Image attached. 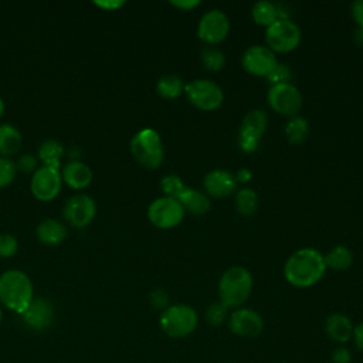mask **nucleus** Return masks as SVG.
<instances>
[{"label":"nucleus","mask_w":363,"mask_h":363,"mask_svg":"<svg viewBox=\"0 0 363 363\" xmlns=\"http://www.w3.org/2000/svg\"><path fill=\"white\" fill-rule=\"evenodd\" d=\"M325 272L323 255L315 248L296 250L284 265V277L295 288L313 286L323 278Z\"/></svg>","instance_id":"1"},{"label":"nucleus","mask_w":363,"mask_h":363,"mask_svg":"<svg viewBox=\"0 0 363 363\" xmlns=\"http://www.w3.org/2000/svg\"><path fill=\"white\" fill-rule=\"evenodd\" d=\"M254 281L251 272L240 265L227 268L218 279V301L228 309L241 308L252 292Z\"/></svg>","instance_id":"2"},{"label":"nucleus","mask_w":363,"mask_h":363,"mask_svg":"<svg viewBox=\"0 0 363 363\" xmlns=\"http://www.w3.org/2000/svg\"><path fill=\"white\" fill-rule=\"evenodd\" d=\"M33 284L20 269H9L0 275V302L16 313H23L33 301Z\"/></svg>","instance_id":"3"},{"label":"nucleus","mask_w":363,"mask_h":363,"mask_svg":"<svg viewBox=\"0 0 363 363\" xmlns=\"http://www.w3.org/2000/svg\"><path fill=\"white\" fill-rule=\"evenodd\" d=\"M162 332L172 339H184L194 333L199 326L196 309L187 303L169 305L159 318Z\"/></svg>","instance_id":"4"},{"label":"nucleus","mask_w":363,"mask_h":363,"mask_svg":"<svg viewBox=\"0 0 363 363\" xmlns=\"http://www.w3.org/2000/svg\"><path fill=\"white\" fill-rule=\"evenodd\" d=\"M130 153L146 169H157L164 159V146L160 135L152 129H140L130 140Z\"/></svg>","instance_id":"5"},{"label":"nucleus","mask_w":363,"mask_h":363,"mask_svg":"<svg viewBox=\"0 0 363 363\" xmlns=\"http://www.w3.org/2000/svg\"><path fill=\"white\" fill-rule=\"evenodd\" d=\"M184 94L191 105L206 112L218 109L224 101V92L221 86L206 78L193 79L186 84Z\"/></svg>","instance_id":"6"},{"label":"nucleus","mask_w":363,"mask_h":363,"mask_svg":"<svg viewBox=\"0 0 363 363\" xmlns=\"http://www.w3.org/2000/svg\"><path fill=\"white\" fill-rule=\"evenodd\" d=\"M301 28L289 18L277 20L265 28L267 47L279 54L294 51L301 43Z\"/></svg>","instance_id":"7"},{"label":"nucleus","mask_w":363,"mask_h":363,"mask_svg":"<svg viewBox=\"0 0 363 363\" xmlns=\"http://www.w3.org/2000/svg\"><path fill=\"white\" fill-rule=\"evenodd\" d=\"M184 214L186 210L180 201L167 196L153 200L147 207L149 221L160 230H170L177 227L183 221Z\"/></svg>","instance_id":"8"},{"label":"nucleus","mask_w":363,"mask_h":363,"mask_svg":"<svg viewBox=\"0 0 363 363\" xmlns=\"http://www.w3.org/2000/svg\"><path fill=\"white\" fill-rule=\"evenodd\" d=\"M268 116L262 109H251L245 113L238 132V147L252 153L259 147V140L267 129Z\"/></svg>","instance_id":"9"},{"label":"nucleus","mask_w":363,"mask_h":363,"mask_svg":"<svg viewBox=\"0 0 363 363\" xmlns=\"http://www.w3.org/2000/svg\"><path fill=\"white\" fill-rule=\"evenodd\" d=\"M269 106L279 115L294 118L302 108L301 91L291 82L271 85L267 92Z\"/></svg>","instance_id":"10"},{"label":"nucleus","mask_w":363,"mask_h":363,"mask_svg":"<svg viewBox=\"0 0 363 363\" xmlns=\"http://www.w3.org/2000/svg\"><path fill=\"white\" fill-rule=\"evenodd\" d=\"M227 326L233 335L238 337L252 339L262 333L265 323L259 312L251 308L241 306L230 312Z\"/></svg>","instance_id":"11"},{"label":"nucleus","mask_w":363,"mask_h":363,"mask_svg":"<svg viewBox=\"0 0 363 363\" xmlns=\"http://www.w3.org/2000/svg\"><path fill=\"white\" fill-rule=\"evenodd\" d=\"M230 31L228 17L221 10H210L204 13L197 26L199 38L207 45H216L225 40Z\"/></svg>","instance_id":"12"},{"label":"nucleus","mask_w":363,"mask_h":363,"mask_svg":"<svg viewBox=\"0 0 363 363\" xmlns=\"http://www.w3.org/2000/svg\"><path fill=\"white\" fill-rule=\"evenodd\" d=\"M62 179L58 169L43 166L37 169L31 177L30 189L33 196L40 201L55 199L61 190Z\"/></svg>","instance_id":"13"},{"label":"nucleus","mask_w":363,"mask_h":363,"mask_svg":"<svg viewBox=\"0 0 363 363\" xmlns=\"http://www.w3.org/2000/svg\"><path fill=\"white\" fill-rule=\"evenodd\" d=\"M277 62L275 52L267 45H251L244 51L241 58L242 68L255 77H267Z\"/></svg>","instance_id":"14"},{"label":"nucleus","mask_w":363,"mask_h":363,"mask_svg":"<svg viewBox=\"0 0 363 363\" xmlns=\"http://www.w3.org/2000/svg\"><path fill=\"white\" fill-rule=\"evenodd\" d=\"M96 206L94 199L86 194L72 196L64 206V218L75 228L86 227L95 217Z\"/></svg>","instance_id":"15"},{"label":"nucleus","mask_w":363,"mask_h":363,"mask_svg":"<svg viewBox=\"0 0 363 363\" xmlns=\"http://www.w3.org/2000/svg\"><path fill=\"white\" fill-rule=\"evenodd\" d=\"M24 323L34 330H45L54 322V306L48 299L33 298L30 305L21 313Z\"/></svg>","instance_id":"16"},{"label":"nucleus","mask_w":363,"mask_h":363,"mask_svg":"<svg viewBox=\"0 0 363 363\" xmlns=\"http://www.w3.org/2000/svg\"><path fill=\"white\" fill-rule=\"evenodd\" d=\"M204 193L208 197L225 199L237 190V180L233 173L223 169H214L208 172L203 179Z\"/></svg>","instance_id":"17"},{"label":"nucleus","mask_w":363,"mask_h":363,"mask_svg":"<svg viewBox=\"0 0 363 363\" xmlns=\"http://www.w3.org/2000/svg\"><path fill=\"white\" fill-rule=\"evenodd\" d=\"M323 329H325L326 336L332 342H335L337 345H345L349 340H352L354 325L347 315H345L342 312H332L326 316Z\"/></svg>","instance_id":"18"},{"label":"nucleus","mask_w":363,"mask_h":363,"mask_svg":"<svg viewBox=\"0 0 363 363\" xmlns=\"http://www.w3.org/2000/svg\"><path fill=\"white\" fill-rule=\"evenodd\" d=\"M62 182H65L71 189L81 190L91 184L92 170L88 164L81 160H71L62 167L61 173Z\"/></svg>","instance_id":"19"},{"label":"nucleus","mask_w":363,"mask_h":363,"mask_svg":"<svg viewBox=\"0 0 363 363\" xmlns=\"http://www.w3.org/2000/svg\"><path fill=\"white\" fill-rule=\"evenodd\" d=\"M177 200L183 206V208L194 216H204L210 210V197L196 189L184 187L182 193L177 196Z\"/></svg>","instance_id":"20"},{"label":"nucleus","mask_w":363,"mask_h":363,"mask_svg":"<svg viewBox=\"0 0 363 363\" xmlns=\"http://www.w3.org/2000/svg\"><path fill=\"white\" fill-rule=\"evenodd\" d=\"M35 235L38 241L45 245H57L65 240L67 228L58 220L45 218L37 225Z\"/></svg>","instance_id":"21"},{"label":"nucleus","mask_w":363,"mask_h":363,"mask_svg":"<svg viewBox=\"0 0 363 363\" xmlns=\"http://www.w3.org/2000/svg\"><path fill=\"white\" fill-rule=\"evenodd\" d=\"M23 143L21 133L17 128L9 123L0 125V155L10 156L20 150Z\"/></svg>","instance_id":"22"},{"label":"nucleus","mask_w":363,"mask_h":363,"mask_svg":"<svg viewBox=\"0 0 363 363\" xmlns=\"http://www.w3.org/2000/svg\"><path fill=\"white\" fill-rule=\"evenodd\" d=\"M64 156V146L54 139L44 140L38 147V159L43 162V166L58 169L61 159Z\"/></svg>","instance_id":"23"},{"label":"nucleus","mask_w":363,"mask_h":363,"mask_svg":"<svg viewBox=\"0 0 363 363\" xmlns=\"http://www.w3.org/2000/svg\"><path fill=\"white\" fill-rule=\"evenodd\" d=\"M323 259L326 268L335 271H346L353 264V254L347 247L336 245L326 255H323Z\"/></svg>","instance_id":"24"},{"label":"nucleus","mask_w":363,"mask_h":363,"mask_svg":"<svg viewBox=\"0 0 363 363\" xmlns=\"http://www.w3.org/2000/svg\"><path fill=\"white\" fill-rule=\"evenodd\" d=\"M251 17L255 21V24L267 28L278 20L277 4L267 0L257 1L251 9Z\"/></svg>","instance_id":"25"},{"label":"nucleus","mask_w":363,"mask_h":363,"mask_svg":"<svg viewBox=\"0 0 363 363\" xmlns=\"http://www.w3.org/2000/svg\"><path fill=\"white\" fill-rule=\"evenodd\" d=\"M258 203H259L258 194L252 189L244 187V189H240L235 191L234 204H235L237 211L241 216H245V217L252 216L258 208Z\"/></svg>","instance_id":"26"},{"label":"nucleus","mask_w":363,"mask_h":363,"mask_svg":"<svg viewBox=\"0 0 363 363\" xmlns=\"http://www.w3.org/2000/svg\"><path fill=\"white\" fill-rule=\"evenodd\" d=\"M156 92L164 99H174L184 92V84L182 78L174 74L163 75L156 84Z\"/></svg>","instance_id":"27"},{"label":"nucleus","mask_w":363,"mask_h":363,"mask_svg":"<svg viewBox=\"0 0 363 363\" xmlns=\"http://www.w3.org/2000/svg\"><path fill=\"white\" fill-rule=\"evenodd\" d=\"M200 60L204 68L210 72H218L225 65V55L216 45L203 47L200 51Z\"/></svg>","instance_id":"28"},{"label":"nucleus","mask_w":363,"mask_h":363,"mask_svg":"<svg viewBox=\"0 0 363 363\" xmlns=\"http://www.w3.org/2000/svg\"><path fill=\"white\" fill-rule=\"evenodd\" d=\"M309 133V125L306 119L302 116H294L289 118V121L285 125V136L289 143L292 145H299L302 143Z\"/></svg>","instance_id":"29"},{"label":"nucleus","mask_w":363,"mask_h":363,"mask_svg":"<svg viewBox=\"0 0 363 363\" xmlns=\"http://www.w3.org/2000/svg\"><path fill=\"white\" fill-rule=\"evenodd\" d=\"M228 316H230V309H228L224 303H221L220 301L210 303V305L207 306L206 312H204V319H206V322H207L210 326H214V328L227 323Z\"/></svg>","instance_id":"30"},{"label":"nucleus","mask_w":363,"mask_h":363,"mask_svg":"<svg viewBox=\"0 0 363 363\" xmlns=\"http://www.w3.org/2000/svg\"><path fill=\"white\" fill-rule=\"evenodd\" d=\"M186 186L183 184L182 179L176 174H167L160 180V189L164 193V196L167 197H173L177 199V196L182 193V190Z\"/></svg>","instance_id":"31"},{"label":"nucleus","mask_w":363,"mask_h":363,"mask_svg":"<svg viewBox=\"0 0 363 363\" xmlns=\"http://www.w3.org/2000/svg\"><path fill=\"white\" fill-rule=\"evenodd\" d=\"M17 173L16 163L7 157H0V189L9 186Z\"/></svg>","instance_id":"32"},{"label":"nucleus","mask_w":363,"mask_h":363,"mask_svg":"<svg viewBox=\"0 0 363 363\" xmlns=\"http://www.w3.org/2000/svg\"><path fill=\"white\" fill-rule=\"evenodd\" d=\"M268 81L271 82V85H277V84H285L289 82L291 78V69L286 64L282 62H277V65L272 68V71L267 75Z\"/></svg>","instance_id":"33"},{"label":"nucleus","mask_w":363,"mask_h":363,"mask_svg":"<svg viewBox=\"0 0 363 363\" xmlns=\"http://www.w3.org/2000/svg\"><path fill=\"white\" fill-rule=\"evenodd\" d=\"M18 242L11 234H0V257L9 258L17 252Z\"/></svg>","instance_id":"34"},{"label":"nucleus","mask_w":363,"mask_h":363,"mask_svg":"<svg viewBox=\"0 0 363 363\" xmlns=\"http://www.w3.org/2000/svg\"><path fill=\"white\" fill-rule=\"evenodd\" d=\"M149 302H150V305H152L153 308L164 311V309L169 306V295H167V292H166L164 289L157 288V289H155V291L150 292V295H149Z\"/></svg>","instance_id":"35"},{"label":"nucleus","mask_w":363,"mask_h":363,"mask_svg":"<svg viewBox=\"0 0 363 363\" xmlns=\"http://www.w3.org/2000/svg\"><path fill=\"white\" fill-rule=\"evenodd\" d=\"M352 359H353V354H352L350 349L343 345L335 347L330 353L332 363H350Z\"/></svg>","instance_id":"36"},{"label":"nucleus","mask_w":363,"mask_h":363,"mask_svg":"<svg viewBox=\"0 0 363 363\" xmlns=\"http://www.w3.org/2000/svg\"><path fill=\"white\" fill-rule=\"evenodd\" d=\"M16 167L20 172L31 173L37 167V160H35V157L33 155H23V156L18 157V160L16 163Z\"/></svg>","instance_id":"37"},{"label":"nucleus","mask_w":363,"mask_h":363,"mask_svg":"<svg viewBox=\"0 0 363 363\" xmlns=\"http://www.w3.org/2000/svg\"><path fill=\"white\" fill-rule=\"evenodd\" d=\"M350 14L357 27H363V0H354L350 6Z\"/></svg>","instance_id":"38"},{"label":"nucleus","mask_w":363,"mask_h":363,"mask_svg":"<svg viewBox=\"0 0 363 363\" xmlns=\"http://www.w3.org/2000/svg\"><path fill=\"white\" fill-rule=\"evenodd\" d=\"M170 4L182 11H190L193 9H196L197 6H200V1L199 0H173L170 1Z\"/></svg>","instance_id":"39"},{"label":"nucleus","mask_w":363,"mask_h":363,"mask_svg":"<svg viewBox=\"0 0 363 363\" xmlns=\"http://www.w3.org/2000/svg\"><path fill=\"white\" fill-rule=\"evenodd\" d=\"M352 340L354 342V346L363 352V320L354 326Z\"/></svg>","instance_id":"40"},{"label":"nucleus","mask_w":363,"mask_h":363,"mask_svg":"<svg viewBox=\"0 0 363 363\" xmlns=\"http://www.w3.org/2000/svg\"><path fill=\"white\" fill-rule=\"evenodd\" d=\"M95 4L99 6L104 10L113 11V10L119 9V7H122L125 4V1H95Z\"/></svg>","instance_id":"41"},{"label":"nucleus","mask_w":363,"mask_h":363,"mask_svg":"<svg viewBox=\"0 0 363 363\" xmlns=\"http://www.w3.org/2000/svg\"><path fill=\"white\" fill-rule=\"evenodd\" d=\"M234 176L237 183H247L251 179V172L248 169H240Z\"/></svg>","instance_id":"42"},{"label":"nucleus","mask_w":363,"mask_h":363,"mask_svg":"<svg viewBox=\"0 0 363 363\" xmlns=\"http://www.w3.org/2000/svg\"><path fill=\"white\" fill-rule=\"evenodd\" d=\"M353 40L357 45L363 47V27H357L353 33Z\"/></svg>","instance_id":"43"},{"label":"nucleus","mask_w":363,"mask_h":363,"mask_svg":"<svg viewBox=\"0 0 363 363\" xmlns=\"http://www.w3.org/2000/svg\"><path fill=\"white\" fill-rule=\"evenodd\" d=\"M3 113H4V102H3V99L0 98V118L3 116Z\"/></svg>","instance_id":"44"},{"label":"nucleus","mask_w":363,"mask_h":363,"mask_svg":"<svg viewBox=\"0 0 363 363\" xmlns=\"http://www.w3.org/2000/svg\"><path fill=\"white\" fill-rule=\"evenodd\" d=\"M1 318H3V313H1V309H0V323H1Z\"/></svg>","instance_id":"45"}]
</instances>
